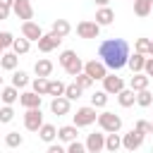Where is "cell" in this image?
<instances>
[{
	"mask_svg": "<svg viewBox=\"0 0 153 153\" xmlns=\"http://www.w3.org/2000/svg\"><path fill=\"white\" fill-rule=\"evenodd\" d=\"M60 43H62L60 36H55V33H43V36L38 38V50H41V53H53Z\"/></svg>",
	"mask_w": 153,
	"mask_h": 153,
	"instance_id": "12",
	"label": "cell"
},
{
	"mask_svg": "<svg viewBox=\"0 0 153 153\" xmlns=\"http://www.w3.org/2000/svg\"><path fill=\"white\" fill-rule=\"evenodd\" d=\"M69 103H72V100H67L65 96H57V98H53V100H50V112H53V115H57V117H62V115H67V112H69Z\"/></svg>",
	"mask_w": 153,
	"mask_h": 153,
	"instance_id": "13",
	"label": "cell"
},
{
	"mask_svg": "<svg viewBox=\"0 0 153 153\" xmlns=\"http://www.w3.org/2000/svg\"><path fill=\"white\" fill-rule=\"evenodd\" d=\"M96 117H98L96 108H93V105H84V108H79L76 115H74V127H76V129H79V127H91V124L96 122Z\"/></svg>",
	"mask_w": 153,
	"mask_h": 153,
	"instance_id": "3",
	"label": "cell"
},
{
	"mask_svg": "<svg viewBox=\"0 0 153 153\" xmlns=\"http://www.w3.org/2000/svg\"><path fill=\"white\" fill-rule=\"evenodd\" d=\"M148 55H151V57H153V41H151V50H148Z\"/></svg>",
	"mask_w": 153,
	"mask_h": 153,
	"instance_id": "48",
	"label": "cell"
},
{
	"mask_svg": "<svg viewBox=\"0 0 153 153\" xmlns=\"http://www.w3.org/2000/svg\"><path fill=\"white\" fill-rule=\"evenodd\" d=\"M45 153H65V146H60V143H55V141H53V143L48 146V151H45Z\"/></svg>",
	"mask_w": 153,
	"mask_h": 153,
	"instance_id": "44",
	"label": "cell"
},
{
	"mask_svg": "<svg viewBox=\"0 0 153 153\" xmlns=\"http://www.w3.org/2000/svg\"><path fill=\"white\" fill-rule=\"evenodd\" d=\"M0 88H2V76H0Z\"/></svg>",
	"mask_w": 153,
	"mask_h": 153,
	"instance_id": "50",
	"label": "cell"
},
{
	"mask_svg": "<svg viewBox=\"0 0 153 153\" xmlns=\"http://www.w3.org/2000/svg\"><path fill=\"white\" fill-rule=\"evenodd\" d=\"M14 120V110H12V105H2L0 108V122L2 124H10Z\"/></svg>",
	"mask_w": 153,
	"mask_h": 153,
	"instance_id": "38",
	"label": "cell"
},
{
	"mask_svg": "<svg viewBox=\"0 0 153 153\" xmlns=\"http://www.w3.org/2000/svg\"><path fill=\"white\" fill-rule=\"evenodd\" d=\"M98 26H110L112 22H115V12L110 10V7H98L96 10V19H93Z\"/></svg>",
	"mask_w": 153,
	"mask_h": 153,
	"instance_id": "14",
	"label": "cell"
},
{
	"mask_svg": "<svg viewBox=\"0 0 153 153\" xmlns=\"http://www.w3.org/2000/svg\"><path fill=\"white\" fill-rule=\"evenodd\" d=\"M84 72H86L93 81H103V76L108 74V67H105L100 60H88V62H84Z\"/></svg>",
	"mask_w": 153,
	"mask_h": 153,
	"instance_id": "6",
	"label": "cell"
},
{
	"mask_svg": "<svg viewBox=\"0 0 153 153\" xmlns=\"http://www.w3.org/2000/svg\"><path fill=\"white\" fill-rule=\"evenodd\" d=\"M84 146H86L88 153H100V151L105 148V131H93V134H88Z\"/></svg>",
	"mask_w": 153,
	"mask_h": 153,
	"instance_id": "9",
	"label": "cell"
},
{
	"mask_svg": "<svg viewBox=\"0 0 153 153\" xmlns=\"http://www.w3.org/2000/svg\"><path fill=\"white\" fill-rule=\"evenodd\" d=\"M122 88H124V79H122V76H117L115 72H112V74L108 72V74L103 76V91H105L108 96H110V93H115V96H117Z\"/></svg>",
	"mask_w": 153,
	"mask_h": 153,
	"instance_id": "7",
	"label": "cell"
},
{
	"mask_svg": "<svg viewBox=\"0 0 153 153\" xmlns=\"http://www.w3.org/2000/svg\"><path fill=\"white\" fill-rule=\"evenodd\" d=\"M74 60H76V53H74V50H62V53H60V57H57V62L62 65V69H67Z\"/></svg>",
	"mask_w": 153,
	"mask_h": 153,
	"instance_id": "34",
	"label": "cell"
},
{
	"mask_svg": "<svg viewBox=\"0 0 153 153\" xmlns=\"http://www.w3.org/2000/svg\"><path fill=\"white\" fill-rule=\"evenodd\" d=\"M98 57L100 62L108 67V72H117L122 67H127L129 60V43L124 38H108L98 45Z\"/></svg>",
	"mask_w": 153,
	"mask_h": 153,
	"instance_id": "1",
	"label": "cell"
},
{
	"mask_svg": "<svg viewBox=\"0 0 153 153\" xmlns=\"http://www.w3.org/2000/svg\"><path fill=\"white\" fill-rule=\"evenodd\" d=\"M10 12H12V7H7V5H2V2H0V19H7V17H10Z\"/></svg>",
	"mask_w": 153,
	"mask_h": 153,
	"instance_id": "45",
	"label": "cell"
},
{
	"mask_svg": "<svg viewBox=\"0 0 153 153\" xmlns=\"http://www.w3.org/2000/svg\"><path fill=\"white\" fill-rule=\"evenodd\" d=\"M143 74L148 79H153V57H146V65H143Z\"/></svg>",
	"mask_w": 153,
	"mask_h": 153,
	"instance_id": "43",
	"label": "cell"
},
{
	"mask_svg": "<svg viewBox=\"0 0 153 153\" xmlns=\"http://www.w3.org/2000/svg\"><path fill=\"white\" fill-rule=\"evenodd\" d=\"M98 33H100V26L91 19H84V22L76 24V36L79 38H98Z\"/></svg>",
	"mask_w": 153,
	"mask_h": 153,
	"instance_id": "8",
	"label": "cell"
},
{
	"mask_svg": "<svg viewBox=\"0 0 153 153\" xmlns=\"http://www.w3.org/2000/svg\"><path fill=\"white\" fill-rule=\"evenodd\" d=\"M143 65H146V55H141V53H129V60H127V67L131 69V72H143Z\"/></svg>",
	"mask_w": 153,
	"mask_h": 153,
	"instance_id": "24",
	"label": "cell"
},
{
	"mask_svg": "<svg viewBox=\"0 0 153 153\" xmlns=\"http://www.w3.org/2000/svg\"><path fill=\"white\" fill-rule=\"evenodd\" d=\"M12 41H14V36L10 31H0V45L2 48H12Z\"/></svg>",
	"mask_w": 153,
	"mask_h": 153,
	"instance_id": "42",
	"label": "cell"
},
{
	"mask_svg": "<svg viewBox=\"0 0 153 153\" xmlns=\"http://www.w3.org/2000/svg\"><path fill=\"white\" fill-rule=\"evenodd\" d=\"M41 124H43V112H41V108H29V110L24 112V127H26L29 131H38Z\"/></svg>",
	"mask_w": 153,
	"mask_h": 153,
	"instance_id": "4",
	"label": "cell"
},
{
	"mask_svg": "<svg viewBox=\"0 0 153 153\" xmlns=\"http://www.w3.org/2000/svg\"><path fill=\"white\" fill-rule=\"evenodd\" d=\"M31 91L38 93V96H48V79L45 76H36L31 81Z\"/></svg>",
	"mask_w": 153,
	"mask_h": 153,
	"instance_id": "29",
	"label": "cell"
},
{
	"mask_svg": "<svg viewBox=\"0 0 153 153\" xmlns=\"http://www.w3.org/2000/svg\"><path fill=\"white\" fill-rule=\"evenodd\" d=\"M134 129H139L141 134H153V122H146V120H139L134 124Z\"/></svg>",
	"mask_w": 153,
	"mask_h": 153,
	"instance_id": "41",
	"label": "cell"
},
{
	"mask_svg": "<svg viewBox=\"0 0 153 153\" xmlns=\"http://www.w3.org/2000/svg\"><path fill=\"white\" fill-rule=\"evenodd\" d=\"M33 72H36V76H50L53 74V62L48 60V57H41V60H36V65H33Z\"/></svg>",
	"mask_w": 153,
	"mask_h": 153,
	"instance_id": "18",
	"label": "cell"
},
{
	"mask_svg": "<svg viewBox=\"0 0 153 153\" xmlns=\"http://www.w3.org/2000/svg\"><path fill=\"white\" fill-rule=\"evenodd\" d=\"M65 153H88V151H86L84 143H79V141H69L67 148H65Z\"/></svg>",
	"mask_w": 153,
	"mask_h": 153,
	"instance_id": "40",
	"label": "cell"
},
{
	"mask_svg": "<svg viewBox=\"0 0 153 153\" xmlns=\"http://www.w3.org/2000/svg\"><path fill=\"white\" fill-rule=\"evenodd\" d=\"M96 122H98L100 131H105V134H110V131H120V129H122V117L115 115V112H110V110L100 112V115L96 117Z\"/></svg>",
	"mask_w": 153,
	"mask_h": 153,
	"instance_id": "2",
	"label": "cell"
},
{
	"mask_svg": "<svg viewBox=\"0 0 153 153\" xmlns=\"http://www.w3.org/2000/svg\"><path fill=\"white\" fill-rule=\"evenodd\" d=\"M65 86L67 84H62L60 79H48V96H53V98L65 96Z\"/></svg>",
	"mask_w": 153,
	"mask_h": 153,
	"instance_id": "28",
	"label": "cell"
},
{
	"mask_svg": "<svg viewBox=\"0 0 153 153\" xmlns=\"http://www.w3.org/2000/svg\"><path fill=\"white\" fill-rule=\"evenodd\" d=\"M38 136H41V141H45V143H53V141L57 139V127H55V124H48V122H43V124H41V129H38Z\"/></svg>",
	"mask_w": 153,
	"mask_h": 153,
	"instance_id": "16",
	"label": "cell"
},
{
	"mask_svg": "<svg viewBox=\"0 0 153 153\" xmlns=\"http://www.w3.org/2000/svg\"><path fill=\"white\" fill-rule=\"evenodd\" d=\"M69 31H72V24H69L67 19H55L53 26H50V33H55V36H60V38H65Z\"/></svg>",
	"mask_w": 153,
	"mask_h": 153,
	"instance_id": "22",
	"label": "cell"
},
{
	"mask_svg": "<svg viewBox=\"0 0 153 153\" xmlns=\"http://www.w3.org/2000/svg\"><path fill=\"white\" fill-rule=\"evenodd\" d=\"M151 153H153V148H151Z\"/></svg>",
	"mask_w": 153,
	"mask_h": 153,
	"instance_id": "52",
	"label": "cell"
},
{
	"mask_svg": "<svg viewBox=\"0 0 153 153\" xmlns=\"http://www.w3.org/2000/svg\"><path fill=\"white\" fill-rule=\"evenodd\" d=\"M0 100L5 105H12L14 100H19V88L17 86H2L0 88Z\"/></svg>",
	"mask_w": 153,
	"mask_h": 153,
	"instance_id": "20",
	"label": "cell"
},
{
	"mask_svg": "<svg viewBox=\"0 0 153 153\" xmlns=\"http://www.w3.org/2000/svg\"><path fill=\"white\" fill-rule=\"evenodd\" d=\"M0 2H2V5H7V7H12V2H14V0H0Z\"/></svg>",
	"mask_w": 153,
	"mask_h": 153,
	"instance_id": "47",
	"label": "cell"
},
{
	"mask_svg": "<svg viewBox=\"0 0 153 153\" xmlns=\"http://www.w3.org/2000/svg\"><path fill=\"white\" fill-rule=\"evenodd\" d=\"M153 103V93L148 91V88H143V91H136V105H141V108H148Z\"/></svg>",
	"mask_w": 153,
	"mask_h": 153,
	"instance_id": "32",
	"label": "cell"
},
{
	"mask_svg": "<svg viewBox=\"0 0 153 153\" xmlns=\"http://www.w3.org/2000/svg\"><path fill=\"white\" fill-rule=\"evenodd\" d=\"M12 86H17V88H24V86H29V74L26 72H17L14 69V74H12Z\"/></svg>",
	"mask_w": 153,
	"mask_h": 153,
	"instance_id": "31",
	"label": "cell"
},
{
	"mask_svg": "<svg viewBox=\"0 0 153 153\" xmlns=\"http://www.w3.org/2000/svg\"><path fill=\"white\" fill-rule=\"evenodd\" d=\"M74 81H76V84H79V86H81V88H84V91H86V88H91V86H93V79H91V76H88V74H86V72H79V74H76V76H74Z\"/></svg>",
	"mask_w": 153,
	"mask_h": 153,
	"instance_id": "37",
	"label": "cell"
},
{
	"mask_svg": "<svg viewBox=\"0 0 153 153\" xmlns=\"http://www.w3.org/2000/svg\"><path fill=\"white\" fill-rule=\"evenodd\" d=\"M91 105H93V108H105V105H108V93H105V91H96V93L91 96Z\"/></svg>",
	"mask_w": 153,
	"mask_h": 153,
	"instance_id": "35",
	"label": "cell"
},
{
	"mask_svg": "<svg viewBox=\"0 0 153 153\" xmlns=\"http://www.w3.org/2000/svg\"><path fill=\"white\" fill-rule=\"evenodd\" d=\"M76 127L74 124H65V127H60L57 129V141H62V143H69V141H76Z\"/></svg>",
	"mask_w": 153,
	"mask_h": 153,
	"instance_id": "17",
	"label": "cell"
},
{
	"mask_svg": "<svg viewBox=\"0 0 153 153\" xmlns=\"http://www.w3.org/2000/svg\"><path fill=\"white\" fill-rule=\"evenodd\" d=\"M22 36H24L26 41H31V43H33V41L38 43V38L43 36V29H41L36 22L29 19V22H22Z\"/></svg>",
	"mask_w": 153,
	"mask_h": 153,
	"instance_id": "11",
	"label": "cell"
},
{
	"mask_svg": "<svg viewBox=\"0 0 153 153\" xmlns=\"http://www.w3.org/2000/svg\"><path fill=\"white\" fill-rule=\"evenodd\" d=\"M117 103H120L122 108H131V105L136 103V91H131V88H122V91L117 93Z\"/></svg>",
	"mask_w": 153,
	"mask_h": 153,
	"instance_id": "23",
	"label": "cell"
},
{
	"mask_svg": "<svg viewBox=\"0 0 153 153\" xmlns=\"http://www.w3.org/2000/svg\"><path fill=\"white\" fill-rule=\"evenodd\" d=\"M148 76L143 74V72H134V76L129 79V88L131 91H143V88H148Z\"/></svg>",
	"mask_w": 153,
	"mask_h": 153,
	"instance_id": "19",
	"label": "cell"
},
{
	"mask_svg": "<svg viewBox=\"0 0 153 153\" xmlns=\"http://www.w3.org/2000/svg\"><path fill=\"white\" fill-rule=\"evenodd\" d=\"M153 7V0H134V14L136 17H148Z\"/></svg>",
	"mask_w": 153,
	"mask_h": 153,
	"instance_id": "27",
	"label": "cell"
},
{
	"mask_svg": "<svg viewBox=\"0 0 153 153\" xmlns=\"http://www.w3.org/2000/svg\"><path fill=\"white\" fill-rule=\"evenodd\" d=\"M12 12L19 19H24V22L33 19V5H31V0H14L12 2Z\"/></svg>",
	"mask_w": 153,
	"mask_h": 153,
	"instance_id": "10",
	"label": "cell"
},
{
	"mask_svg": "<svg viewBox=\"0 0 153 153\" xmlns=\"http://www.w3.org/2000/svg\"><path fill=\"white\" fill-rule=\"evenodd\" d=\"M143 136H146V134H141L139 129H131V131H127V134L122 136V148H124V151H129V153H134L136 148H141V143H143Z\"/></svg>",
	"mask_w": 153,
	"mask_h": 153,
	"instance_id": "5",
	"label": "cell"
},
{
	"mask_svg": "<svg viewBox=\"0 0 153 153\" xmlns=\"http://www.w3.org/2000/svg\"><path fill=\"white\" fill-rule=\"evenodd\" d=\"M29 50H31V41H26L24 36L12 41V53H14V55H26Z\"/></svg>",
	"mask_w": 153,
	"mask_h": 153,
	"instance_id": "26",
	"label": "cell"
},
{
	"mask_svg": "<svg viewBox=\"0 0 153 153\" xmlns=\"http://www.w3.org/2000/svg\"><path fill=\"white\" fill-rule=\"evenodd\" d=\"M5 143H7L10 148H19V146L24 143V136H22L19 131H7V136H5Z\"/></svg>",
	"mask_w": 153,
	"mask_h": 153,
	"instance_id": "33",
	"label": "cell"
},
{
	"mask_svg": "<svg viewBox=\"0 0 153 153\" xmlns=\"http://www.w3.org/2000/svg\"><path fill=\"white\" fill-rule=\"evenodd\" d=\"M81 93H84V88H81L76 81L65 86V98H67V100H76V98H81Z\"/></svg>",
	"mask_w": 153,
	"mask_h": 153,
	"instance_id": "30",
	"label": "cell"
},
{
	"mask_svg": "<svg viewBox=\"0 0 153 153\" xmlns=\"http://www.w3.org/2000/svg\"><path fill=\"white\" fill-rule=\"evenodd\" d=\"M17 62H19V55H14V53H2L0 55V67L7 69V72H14Z\"/></svg>",
	"mask_w": 153,
	"mask_h": 153,
	"instance_id": "25",
	"label": "cell"
},
{
	"mask_svg": "<svg viewBox=\"0 0 153 153\" xmlns=\"http://www.w3.org/2000/svg\"><path fill=\"white\" fill-rule=\"evenodd\" d=\"M65 72H67V74H69V76H76V74H79V72H84V62H81V60H79V57H76V60H74V62H72V65H69V67H67V69H65Z\"/></svg>",
	"mask_w": 153,
	"mask_h": 153,
	"instance_id": "39",
	"label": "cell"
},
{
	"mask_svg": "<svg viewBox=\"0 0 153 153\" xmlns=\"http://www.w3.org/2000/svg\"><path fill=\"white\" fill-rule=\"evenodd\" d=\"M120 148H122V136H120L117 131L105 134V151H108V153H117Z\"/></svg>",
	"mask_w": 153,
	"mask_h": 153,
	"instance_id": "21",
	"label": "cell"
},
{
	"mask_svg": "<svg viewBox=\"0 0 153 153\" xmlns=\"http://www.w3.org/2000/svg\"><path fill=\"white\" fill-rule=\"evenodd\" d=\"M93 2H96L98 7H108V5H110V0H93Z\"/></svg>",
	"mask_w": 153,
	"mask_h": 153,
	"instance_id": "46",
	"label": "cell"
},
{
	"mask_svg": "<svg viewBox=\"0 0 153 153\" xmlns=\"http://www.w3.org/2000/svg\"><path fill=\"white\" fill-rule=\"evenodd\" d=\"M151 14H153V7H151Z\"/></svg>",
	"mask_w": 153,
	"mask_h": 153,
	"instance_id": "51",
	"label": "cell"
},
{
	"mask_svg": "<svg viewBox=\"0 0 153 153\" xmlns=\"http://www.w3.org/2000/svg\"><path fill=\"white\" fill-rule=\"evenodd\" d=\"M2 53H5V48H2V45H0V55H2Z\"/></svg>",
	"mask_w": 153,
	"mask_h": 153,
	"instance_id": "49",
	"label": "cell"
},
{
	"mask_svg": "<svg viewBox=\"0 0 153 153\" xmlns=\"http://www.w3.org/2000/svg\"><path fill=\"white\" fill-rule=\"evenodd\" d=\"M41 98L43 96H38V93H33V91H24V93H19V103H22V108H41Z\"/></svg>",
	"mask_w": 153,
	"mask_h": 153,
	"instance_id": "15",
	"label": "cell"
},
{
	"mask_svg": "<svg viewBox=\"0 0 153 153\" xmlns=\"http://www.w3.org/2000/svg\"><path fill=\"white\" fill-rule=\"evenodd\" d=\"M148 50H151V38H136V43H134V53L148 55Z\"/></svg>",
	"mask_w": 153,
	"mask_h": 153,
	"instance_id": "36",
	"label": "cell"
}]
</instances>
